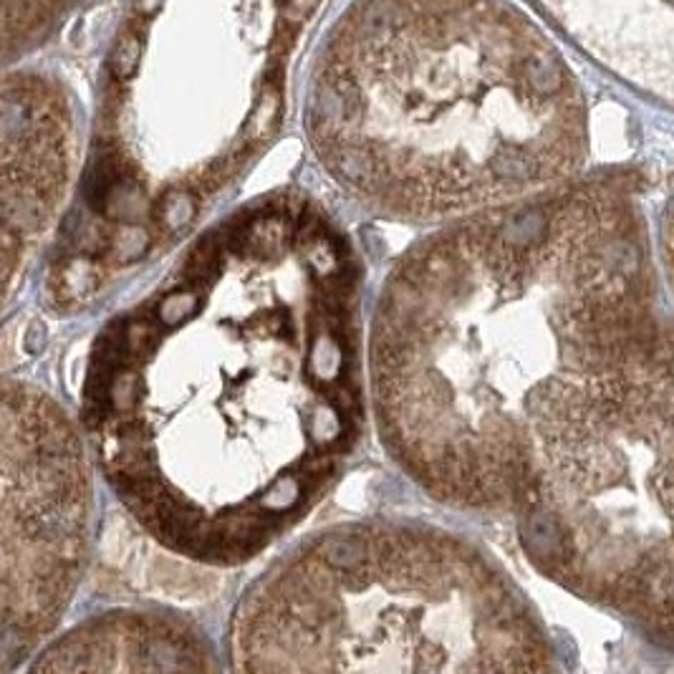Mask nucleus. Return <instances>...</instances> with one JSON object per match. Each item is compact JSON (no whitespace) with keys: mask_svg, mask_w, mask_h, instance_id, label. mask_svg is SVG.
<instances>
[{"mask_svg":"<svg viewBox=\"0 0 674 674\" xmlns=\"http://www.w3.org/2000/svg\"><path fill=\"white\" fill-rule=\"evenodd\" d=\"M160 3L162 0H137V11L142 15H150Z\"/></svg>","mask_w":674,"mask_h":674,"instance_id":"obj_10","label":"nucleus"},{"mask_svg":"<svg viewBox=\"0 0 674 674\" xmlns=\"http://www.w3.org/2000/svg\"><path fill=\"white\" fill-rule=\"evenodd\" d=\"M33 670L44 672H210L208 637L193 621L162 612H106L48 639Z\"/></svg>","mask_w":674,"mask_h":674,"instance_id":"obj_7","label":"nucleus"},{"mask_svg":"<svg viewBox=\"0 0 674 674\" xmlns=\"http://www.w3.org/2000/svg\"><path fill=\"white\" fill-rule=\"evenodd\" d=\"M652 324V235L629 179L463 218L412 245L376 299V430L427 496L503 511L544 399Z\"/></svg>","mask_w":674,"mask_h":674,"instance_id":"obj_2","label":"nucleus"},{"mask_svg":"<svg viewBox=\"0 0 674 674\" xmlns=\"http://www.w3.org/2000/svg\"><path fill=\"white\" fill-rule=\"evenodd\" d=\"M359 309L347 230L281 190L205 230L104 326L81 427L144 533L237 566L309 515L364 432Z\"/></svg>","mask_w":674,"mask_h":674,"instance_id":"obj_1","label":"nucleus"},{"mask_svg":"<svg viewBox=\"0 0 674 674\" xmlns=\"http://www.w3.org/2000/svg\"><path fill=\"white\" fill-rule=\"evenodd\" d=\"M94 470L79 425L40 386L0 380V672L59 627L92 550Z\"/></svg>","mask_w":674,"mask_h":674,"instance_id":"obj_5","label":"nucleus"},{"mask_svg":"<svg viewBox=\"0 0 674 674\" xmlns=\"http://www.w3.org/2000/svg\"><path fill=\"white\" fill-rule=\"evenodd\" d=\"M237 672H533L554 642L523 591L467 541L417 523L328 528L245 591Z\"/></svg>","mask_w":674,"mask_h":674,"instance_id":"obj_3","label":"nucleus"},{"mask_svg":"<svg viewBox=\"0 0 674 674\" xmlns=\"http://www.w3.org/2000/svg\"><path fill=\"white\" fill-rule=\"evenodd\" d=\"M521 77L525 84H528L533 92L544 98H561L566 79L561 66H558L550 56H528L521 63Z\"/></svg>","mask_w":674,"mask_h":674,"instance_id":"obj_8","label":"nucleus"},{"mask_svg":"<svg viewBox=\"0 0 674 674\" xmlns=\"http://www.w3.org/2000/svg\"><path fill=\"white\" fill-rule=\"evenodd\" d=\"M139 61H142V36H139L137 28H127L119 36L117 46H114L109 56L112 81L125 84V81L135 79L139 71Z\"/></svg>","mask_w":674,"mask_h":674,"instance_id":"obj_9","label":"nucleus"},{"mask_svg":"<svg viewBox=\"0 0 674 674\" xmlns=\"http://www.w3.org/2000/svg\"><path fill=\"white\" fill-rule=\"evenodd\" d=\"M73 129L61 94L0 84V314L61 225L71 185Z\"/></svg>","mask_w":674,"mask_h":674,"instance_id":"obj_6","label":"nucleus"},{"mask_svg":"<svg viewBox=\"0 0 674 674\" xmlns=\"http://www.w3.org/2000/svg\"><path fill=\"white\" fill-rule=\"evenodd\" d=\"M511 508L541 577L674 649V324L544 399Z\"/></svg>","mask_w":674,"mask_h":674,"instance_id":"obj_4","label":"nucleus"}]
</instances>
